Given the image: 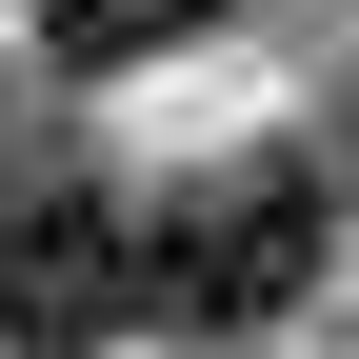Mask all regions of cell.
<instances>
[{
  "mask_svg": "<svg viewBox=\"0 0 359 359\" xmlns=\"http://www.w3.org/2000/svg\"><path fill=\"white\" fill-rule=\"evenodd\" d=\"M320 259H339V180L299 140H240V160H200L140 219V320L160 339H280L320 299Z\"/></svg>",
  "mask_w": 359,
  "mask_h": 359,
  "instance_id": "cell-1",
  "label": "cell"
},
{
  "mask_svg": "<svg viewBox=\"0 0 359 359\" xmlns=\"http://www.w3.org/2000/svg\"><path fill=\"white\" fill-rule=\"evenodd\" d=\"M140 320V219L100 180H0V359H100Z\"/></svg>",
  "mask_w": 359,
  "mask_h": 359,
  "instance_id": "cell-2",
  "label": "cell"
},
{
  "mask_svg": "<svg viewBox=\"0 0 359 359\" xmlns=\"http://www.w3.org/2000/svg\"><path fill=\"white\" fill-rule=\"evenodd\" d=\"M240 0H40V60L60 80H120V60H180V40H219Z\"/></svg>",
  "mask_w": 359,
  "mask_h": 359,
  "instance_id": "cell-3",
  "label": "cell"
}]
</instances>
